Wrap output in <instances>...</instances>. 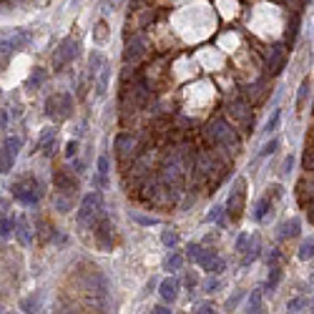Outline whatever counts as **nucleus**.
Wrapping results in <instances>:
<instances>
[{
  "label": "nucleus",
  "instance_id": "7ed1b4c3",
  "mask_svg": "<svg viewBox=\"0 0 314 314\" xmlns=\"http://www.w3.org/2000/svg\"><path fill=\"white\" fill-rule=\"evenodd\" d=\"M103 214V199H101V191H91L83 196L78 211H76V221L80 229H93L96 219Z\"/></svg>",
  "mask_w": 314,
  "mask_h": 314
},
{
  "label": "nucleus",
  "instance_id": "f257e3e1",
  "mask_svg": "<svg viewBox=\"0 0 314 314\" xmlns=\"http://www.w3.org/2000/svg\"><path fill=\"white\" fill-rule=\"evenodd\" d=\"M201 133H204V141L209 143V149H226L229 154H236V146H239L236 131L224 116H214L201 129Z\"/></svg>",
  "mask_w": 314,
  "mask_h": 314
},
{
  "label": "nucleus",
  "instance_id": "2f4dec72",
  "mask_svg": "<svg viewBox=\"0 0 314 314\" xmlns=\"http://www.w3.org/2000/svg\"><path fill=\"white\" fill-rule=\"evenodd\" d=\"M219 287H221V279H219V274H209V277L201 282V289L206 291V294H214V291H219Z\"/></svg>",
  "mask_w": 314,
  "mask_h": 314
},
{
  "label": "nucleus",
  "instance_id": "de8ad7c7",
  "mask_svg": "<svg viewBox=\"0 0 314 314\" xmlns=\"http://www.w3.org/2000/svg\"><path fill=\"white\" fill-rule=\"evenodd\" d=\"M156 287H158V282H156V279H149V284H146V289H143V297H146V294H151V291H154Z\"/></svg>",
  "mask_w": 314,
  "mask_h": 314
},
{
  "label": "nucleus",
  "instance_id": "f704fd0d",
  "mask_svg": "<svg viewBox=\"0 0 314 314\" xmlns=\"http://www.w3.org/2000/svg\"><path fill=\"white\" fill-rule=\"evenodd\" d=\"M304 307H309L307 297H294V299L287 302V312H304Z\"/></svg>",
  "mask_w": 314,
  "mask_h": 314
},
{
  "label": "nucleus",
  "instance_id": "cd10ccee",
  "mask_svg": "<svg viewBox=\"0 0 314 314\" xmlns=\"http://www.w3.org/2000/svg\"><path fill=\"white\" fill-rule=\"evenodd\" d=\"M297 257H299L302 262L314 259V234H312V236H307V239L299 244V249H297Z\"/></svg>",
  "mask_w": 314,
  "mask_h": 314
},
{
  "label": "nucleus",
  "instance_id": "9b49d317",
  "mask_svg": "<svg viewBox=\"0 0 314 314\" xmlns=\"http://www.w3.org/2000/svg\"><path fill=\"white\" fill-rule=\"evenodd\" d=\"M196 264L206 271V274H221V271L226 269V259L219 254L216 249H204Z\"/></svg>",
  "mask_w": 314,
  "mask_h": 314
},
{
  "label": "nucleus",
  "instance_id": "a211bd4d",
  "mask_svg": "<svg viewBox=\"0 0 314 314\" xmlns=\"http://www.w3.org/2000/svg\"><path fill=\"white\" fill-rule=\"evenodd\" d=\"M262 257V241L251 234L249 236V244H246V249H244V259H241V266H251L257 259Z\"/></svg>",
  "mask_w": 314,
  "mask_h": 314
},
{
  "label": "nucleus",
  "instance_id": "6ab92c4d",
  "mask_svg": "<svg viewBox=\"0 0 314 314\" xmlns=\"http://www.w3.org/2000/svg\"><path fill=\"white\" fill-rule=\"evenodd\" d=\"M183 259H186V254H181V251H176V249H171L169 254L163 257L161 266L169 271V274H176V271H181V266H183Z\"/></svg>",
  "mask_w": 314,
  "mask_h": 314
},
{
  "label": "nucleus",
  "instance_id": "1a4fd4ad",
  "mask_svg": "<svg viewBox=\"0 0 314 314\" xmlns=\"http://www.w3.org/2000/svg\"><path fill=\"white\" fill-rule=\"evenodd\" d=\"M20 146H23V141H20L18 136L5 138V143L0 146V174H10V171H13V163H15V158H18Z\"/></svg>",
  "mask_w": 314,
  "mask_h": 314
},
{
  "label": "nucleus",
  "instance_id": "a18cd8bd",
  "mask_svg": "<svg viewBox=\"0 0 314 314\" xmlns=\"http://www.w3.org/2000/svg\"><path fill=\"white\" fill-rule=\"evenodd\" d=\"M68 169H73V171H76V174L80 176L83 171H86V163H83V161H80L78 156H73V158H71V166H68Z\"/></svg>",
  "mask_w": 314,
  "mask_h": 314
},
{
  "label": "nucleus",
  "instance_id": "c756f323",
  "mask_svg": "<svg viewBox=\"0 0 314 314\" xmlns=\"http://www.w3.org/2000/svg\"><path fill=\"white\" fill-rule=\"evenodd\" d=\"M15 234V216H3L0 219V236L10 239Z\"/></svg>",
  "mask_w": 314,
  "mask_h": 314
},
{
  "label": "nucleus",
  "instance_id": "412c9836",
  "mask_svg": "<svg viewBox=\"0 0 314 314\" xmlns=\"http://www.w3.org/2000/svg\"><path fill=\"white\" fill-rule=\"evenodd\" d=\"M111 63L106 60L103 63V68L98 71V76H96V93L98 96H106V91H108V83H111Z\"/></svg>",
  "mask_w": 314,
  "mask_h": 314
},
{
  "label": "nucleus",
  "instance_id": "4be33fe9",
  "mask_svg": "<svg viewBox=\"0 0 314 314\" xmlns=\"http://www.w3.org/2000/svg\"><path fill=\"white\" fill-rule=\"evenodd\" d=\"M284 63H287V53H284V48H274L269 53V71L271 73H279L282 68H284Z\"/></svg>",
  "mask_w": 314,
  "mask_h": 314
},
{
  "label": "nucleus",
  "instance_id": "ea45409f",
  "mask_svg": "<svg viewBox=\"0 0 314 314\" xmlns=\"http://www.w3.org/2000/svg\"><path fill=\"white\" fill-rule=\"evenodd\" d=\"M51 138H55V129H46L43 133H40V136H38V143H35V149H33V151L43 149V146H46V143H48Z\"/></svg>",
  "mask_w": 314,
  "mask_h": 314
},
{
  "label": "nucleus",
  "instance_id": "a878e982",
  "mask_svg": "<svg viewBox=\"0 0 314 314\" xmlns=\"http://www.w3.org/2000/svg\"><path fill=\"white\" fill-rule=\"evenodd\" d=\"M224 216H226V206L216 204L211 211L206 214V221H209V224H216L219 229H224V226H226V219H224Z\"/></svg>",
  "mask_w": 314,
  "mask_h": 314
},
{
  "label": "nucleus",
  "instance_id": "79ce46f5",
  "mask_svg": "<svg viewBox=\"0 0 314 314\" xmlns=\"http://www.w3.org/2000/svg\"><path fill=\"white\" fill-rule=\"evenodd\" d=\"M78 149H80V141H78V138H71V141L66 143V158L71 161L73 156H78Z\"/></svg>",
  "mask_w": 314,
  "mask_h": 314
},
{
  "label": "nucleus",
  "instance_id": "4468645a",
  "mask_svg": "<svg viewBox=\"0 0 314 314\" xmlns=\"http://www.w3.org/2000/svg\"><path fill=\"white\" fill-rule=\"evenodd\" d=\"M299 232H302V221H299V219H287V221H282V224L277 226L274 236H277V241L282 244V241H289V239L299 236Z\"/></svg>",
  "mask_w": 314,
  "mask_h": 314
},
{
  "label": "nucleus",
  "instance_id": "f03ea898",
  "mask_svg": "<svg viewBox=\"0 0 314 314\" xmlns=\"http://www.w3.org/2000/svg\"><path fill=\"white\" fill-rule=\"evenodd\" d=\"M10 191L13 196L20 201V204H26V206H35L40 201V196H43V186H40V181L33 176V174H23V176H18L10 186Z\"/></svg>",
  "mask_w": 314,
  "mask_h": 314
},
{
  "label": "nucleus",
  "instance_id": "473e14b6",
  "mask_svg": "<svg viewBox=\"0 0 314 314\" xmlns=\"http://www.w3.org/2000/svg\"><path fill=\"white\" fill-rule=\"evenodd\" d=\"M20 309H23V312H38V309H40V294L26 297L23 302H20Z\"/></svg>",
  "mask_w": 314,
  "mask_h": 314
},
{
  "label": "nucleus",
  "instance_id": "9d476101",
  "mask_svg": "<svg viewBox=\"0 0 314 314\" xmlns=\"http://www.w3.org/2000/svg\"><path fill=\"white\" fill-rule=\"evenodd\" d=\"M78 174L73 176V169H55L53 171V188L55 191H63V194H76L78 191Z\"/></svg>",
  "mask_w": 314,
  "mask_h": 314
},
{
  "label": "nucleus",
  "instance_id": "b1692460",
  "mask_svg": "<svg viewBox=\"0 0 314 314\" xmlns=\"http://www.w3.org/2000/svg\"><path fill=\"white\" fill-rule=\"evenodd\" d=\"M53 206L58 209L60 214H68L73 209V196L71 194H63V191H53Z\"/></svg>",
  "mask_w": 314,
  "mask_h": 314
},
{
  "label": "nucleus",
  "instance_id": "bb28decb",
  "mask_svg": "<svg viewBox=\"0 0 314 314\" xmlns=\"http://www.w3.org/2000/svg\"><path fill=\"white\" fill-rule=\"evenodd\" d=\"M279 146H282V138L279 136H274V138H269L262 149H259V154H257V161H264L266 156H271V154H277L279 151Z\"/></svg>",
  "mask_w": 314,
  "mask_h": 314
},
{
  "label": "nucleus",
  "instance_id": "c03bdc74",
  "mask_svg": "<svg viewBox=\"0 0 314 314\" xmlns=\"http://www.w3.org/2000/svg\"><path fill=\"white\" fill-rule=\"evenodd\" d=\"M291 166H294V154H289V156L284 158L282 169H279V171H282V176H289V174H291Z\"/></svg>",
  "mask_w": 314,
  "mask_h": 314
},
{
  "label": "nucleus",
  "instance_id": "2eb2a0df",
  "mask_svg": "<svg viewBox=\"0 0 314 314\" xmlns=\"http://www.w3.org/2000/svg\"><path fill=\"white\" fill-rule=\"evenodd\" d=\"M271 206H274V199H271L269 194H264V196H259L257 201H254V209H251V219H254L257 224H262L266 216H269V211H271Z\"/></svg>",
  "mask_w": 314,
  "mask_h": 314
},
{
  "label": "nucleus",
  "instance_id": "58836bf2",
  "mask_svg": "<svg viewBox=\"0 0 314 314\" xmlns=\"http://www.w3.org/2000/svg\"><path fill=\"white\" fill-rule=\"evenodd\" d=\"M244 297H246V291H244V289H239L236 294H232V297L226 299V309H229V312H234V309L239 307V302H241Z\"/></svg>",
  "mask_w": 314,
  "mask_h": 314
},
{
  "label": "nucleus",
  "instance_id": "37998d69",
  "mask_svg": "<svg viewBox=\"0 0 314 314\" xmlns=\"http://www.w3.org/2000/svg\"><path fill=\"white\" fill-rule=\"evenodd\" d=\"M194 312L196 314H211V312H216V307L211 302H199V304H194Z\"/></svg>",
  "mask_w": 314,
  "mask_h": 314
},
{
  "label": "nucleus",
  "instance_id": "09e8293b",
  "mask_svg": "<svg viewBox=\"0 0 314 314\" xmlns=\"http://www.w3.org/2000/svg\"><path fill=\"white\" fill-rule=\"evenodd\" d=\"M309 307H312V312H314V297H312V299H309Z\"/></svg>",
  "mask_w": 314,
  "mask_h": 314
},
{
  "label": "nucleus",
  "instance_id": "e433bc0d",
  "mask_svg": "<svg viewBox=\"0 0 314 314\" xmlns=\"http://www.w3.org/2000/svg\"><path fill=\"white\" fill-rule=\"evenodd\" d=\"M307 96H309V80H302V86H299V91H297V111L304 108Z\"/></svg>",
  "mask_w": 314,
  "mask_h": 314
},
{
  "label": "nucleus",
  "instance_id": "c9c22d12",
  "mask_svg": "<svg viewBox=\"0 0 314 314\" xmlns=\"http://www.w3.org/2000/svg\"><path fill=\"white\" fill-rule=\"evenodd\" d=\"M201 251H204V246H201V244H194V241H191V244H186V259L196 264V262H199V257H201Z\"/></svg>",
  "mask_w": 314,
  "mask_h": 314
},
{
  "label": "nucleus",
  "instance_id": "423d86ee",
  "mask_svg": "<svg viewBox=\"0 0 314 314\" xmlns=\"http://www.w3.org/2000/svg\"><path fill=\"white\" fill-rule=\"evenodd\" d=\"M244 196H246V181L239 176L234 181V188H232V194H229L226 199V216L232 219V221H239L241 214H244Z\"/></svg>",
  "mask_w": 314,
  "mask_h": 314
},
{
  "label": "nucleus",
  "instance_id": "f8f14e48",
  "mask_svg": "<svg viewBox=\"0 0 314 314\" xmlns=\"http://www.w3.org/2000/svg\"><path fill=\"white\" fill-rule=\"evenodd\" d=\"M146 55V43L141 35H133L126 40V48H123V63L126 66H138L141 58Z\"/></svg>",
  "mask_w": 314,
  "mask_h": 314
},
{
  "label": "nucleus",
  "instance_id": "8fccbe9b",
  "mask_svg": "<svg viewBox=\"0 0 314 314\" xmlns=\"http://www.w3.org/2000/svg\"><path fill=\"white\" fill-rule=\"evenodd\" d=\"M312 141H314V131H312Z\"/></svg>",
  "mask_w": 314,
  "mask_h": 314
},
{
  "label": "nucleus",
  "instance_id": "7c9ffc66",
  "mask_svg": "<svg viewBox=\"0 0 314 314\" xmlns=\"http://www.w3.org/2000/svg\"><path fill=\"white\" fill-rule=\"evenodd\" d=\"M161 244L166 246V249H176V244H179V234H176V229H163L161 232Z\"/></svg>",
  "mask_w": 314,
  "mask_h": 314
},
{
  "label": "nucleus",
  "instance_id": "aec40b11",
  "mask_svg": "<svg viewBox=\"0 0 314 314\" xmlns=\"http://www.w3.org/2000/svg\"><path fill=\"white\" fill-rule=\"evenodd\" d=\"M282 277H284L282 266H279V264H271V266H269V277H266V282L262 284V287H264V294H271V291H277Z\"/></svg>",
  "mask_w": 314,
  "mask_h": 314
},
{
  "label": "nucleus",
  "instance_id": "ddd939ff",
  "mask_svg": "<svg viewBox=\"0 0 314 314\" xmlns=\"http://www.w3.org/2000/svg\"><path fill=\"white\" fill-rule=\"evenodd\" d=\"M179 289H181V279H179L176 274H171V277H166V279L158 284V294H161V299H163L166 304H174V302L179 299Z\"/></svg>",
  "mask_w": 314,
  "mask_h": 314
},
{
  "label": "nucleus",
  "instance_id": "5701e85b",
  "mask_svg": "<svg viewBox=\"0 0 314 314\" xmlns=\"http://www.w3.org/2000/svg\"><path fill=\"white\" fill-rule=\"evenodd\" d=\"M103 63H106V55H103L101 51H93V53L88 55V78H91V80H96L98 71L103 68Z\"/></svg>",
  "mask_w": 314,
  "mask_h": 314
},
{
  "label": "nucleus",
  "instance_id": "49530a36",
  "mask_svg": "<svg viewBox=\"0 0 314 314\" xmlns=\"http://www.w3.org/2000/svg\"><path fill=\"white\" fill-rule=\"evenodd\" d=\"M151 312H154V314H171L174 309H169V304L163 302V304H154V309H151Z\"/></svg>",
  "mask_w": 314,
  "mask_h": 314
},
{
  "label": "nucleus",
  "instance_id": "f3484780",
  "mask_svg": "<svg viewBox=\"0 0 314 314\" xmlns=\"http://www.w3.org/2000/svg\"><path fill=\"white\" fill-rule=\"evenodd\" d=\"M15 239L23 244V246H30L33 244V229H30V221L26 216H18L15 219Z\"/></svg>",
  "mask_w": 314,
  "mask_h": 314
},
{
  "label": "nucleus",
  "instance_id": "dca6fc26",
  "mask_svg": "<svg viewBox=\"0 0 314 314\" xmlns=\"http://www.w3.org/2000/svg\"><path fill=\"white\" fill-rule=\"evenodd\" d=\"M264 287H254L246 294V304H244V312H264Z\"/></svg>",
  "mask_w": 314,
  "mask_h": 314
},
{
  "label": "nucleus",
  "instance_id": "20e7f679",
  "mask_svg": "<svg viewBox=\"0 0 314 314\" xmlns=\"http://www.w3.org/2000/svg\"><path fill=\"white\" fill-rule=\"evenodd\" d=\"M73 111V96L68 91H60V93H53L46 98V116L58 123V121H66Z\"/></svg>",
  "mask_w": 314,
  "mask_h": 314
},
{
  "label": "nucleus",
  "instance_id": "39448f33",
  "mask_svg": "<svg viewBox=\"0 0 314 314\" xmlns=\"http://www.w3.org/2000/svg\"><path fill=\"white\" fill-rule=\"evenodd\" d=\"M93 239H96V244H98L103 251H113V246H116L113 221L106 216V211H103V214L96 219V224H93Z\"/></svg>",
  "mask_w": 314,
  "mask_h": 314
},
{
  "label": "nucleus",
  "instance_id": "0eeeda50",
  "mask_svg": "<svg viewBox=\"0 0 314 314\" xmlns=\"http://www.w3.org/2000/svg\"><path fill=\"white\" fill-rule=\"evenodd\" d=\"M78 58V40L76 38H63L58 48L53 51V71H63L66 66Z\"/></svg>",
  "mask_w": 314,
  "mask_h": 314
},
{
  "label": "nucleus",
  "instance_id": "a19ab883",
  "mask_svg": "<svg viewBox=\"0 0 314 314\" xmlns=\"http://www.w3.org/2000/svg\"><path fill=\"white\" fill-rule=\"evenodd\" d=\"M249 236H251V234H246V232H241V234L236 236V241H234V251H236V254H244V249H246V244H249Z\"/></svg>",
  "mask_w": 314,
  "mask_h": 314
},
{
  "label": "nucleus",
  "instance_id": "393cba45",
  "mask_svg": "<svg viewBox=\"0 0 314 314\" xmlns=\"http://www.w3.org/2000/svg\"><path fill=\"white\" fill-rule=\"evenodd\" d=\"M282 116H284V111L277 106V108H274V113H271V116L266 118V123H264L262 133H264V136H271V133H274V131L279 129V126H282Z\"/></svg>",
  "mask_w": 314,
  "mask_h": 314
},
{
  "label": "nucleus",
  "instance_id": "6e6552de",
  "mask_svg": "<svg viewBox=\"0 0 314 314\" xmlns=\"http://www.w3.org/2000/svg\"><path fill=\"white\" fill-rule=\"evenodd\" d=\"M113 146H116V156H118L121 163H131L141 154V143L133 133H118Z\"/></svg>",
  "mask_w": 314,
  "mask_h": 314
},
{
  "label": "nucleus",
  "instance_id": "72a5a7b5",
  "mask_svg": "<svg viewBox=\"0 0 314 314\" xmlns=\"http://www.w3.org/2000/svg\"><path fill=\"white\" fill-rule=\"evenodd\" d=\"M93 40H96V43H106V40H108V26H106V20H101V23L93 28Z\"/></svg>",
  "mask_w": 314,
  "mask_h": 314
},
{
  "label": "nucleus",
  "instance_id": "c85d7f7f",
  "mask_svg": "<svg viewBox=\"0 0 314 314\" xmlns=\"http://www.w3.org/2000/svg\"><path fill=\"white\" fill-rule=\"evenodd\" d=\"M46 78H48V73H46V68H33V76L28 78V88H40L46 83Z\"/></svg>",
  "mask_w": 314,
  "mask_h": 314
},
{
  "label": "nucleus",
  "instance_id": "4c0bfd02",
  "mask_svg": "<svg viewBox=\"0 0 314 314\" xmlns=\"http://www.w3.org/2000/svg\"><path fill=\"white\" fill-rule=\"evenodd\" d=\"M131 219H133L136 224H141V226H154V224H158L156 216H143V214H138V211H131Z\"/></svg>",
  "mask_w": 314,
  "mask_h": 314
}]
</instances>
